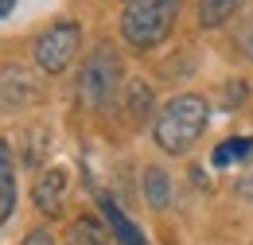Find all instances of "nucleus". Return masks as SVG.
I'll return each mask as SVG.
<instances>
[{
	"instance_id": "1",
	"label": "nucleus",
	"mask_w": 253,
	"mask_h": 245,
	"mask_svg": "<svg viewBox=\"0 0 253 245\" xmlns=\"http://www.w3.org/2000/svg\"><path fill=\"white\" fill-rule=\"evenodd\" d=\"M207 121H211V109L199 93H179L171 97L152 121V132H156V144L171 156H183L199 144V136L207 132Z\"/></svg>"
},
{
	"instance_id": "2",
	"label": "nucleus",
	"mask_w": 253,
	"mask_h": 245,
	"mask_svg": "<svg viewBox=\"0 0 253 245\" xmlns=\"http://www.w3.org/2000/svg\"><path fill=\"white\" fill-rule=\"evenodd\" d=\"M179 16V0H128L121 12V35L128 47L152 51L168 39V31Z\"/></svg>"
},
{
	"instance_id": "3",
	"label": "nucleus",
	"mask_w": 253,
	"mask_h": 245,
	"mask_svg": "<svg viewBox=\"0 0 253 245\" xmlns=\"http://www.w3.org/2000/svg\"><path fill=\"white\" fill-rule=\"evenodd\" d=\"M117 86H121V59H117L113 47L101 43L86 55L82 70H78V101L90 105V109H101L117 93Z\"/></svg>"
},
{
	"instance_id": "4",
	"label": "nucleus",
	"mask_w": 253,
	"mask_h": 245,
	"mask_svg": "<svg viewBox=\"0 0 253 245\" xmlns=\"http://www.w3.org/2000/svg\"><path fill=\"white\" fill-rule=\"evenodd\" d=\"M78 43H82V28L74 20H59L35 39L32 55H35V66L47 70V74H63L70 62L78 59Z\"/></svg>"
},
{
	"instance_id": "5",
	"label": "nucleus",
	"mask_w": 253,
	"mask_h": 245,
	"mask_svg": "<svg viewBox=\"0 0 253 245\" xmlns=\"http://www.w3.org/2000/svg\"><path fill=\"white\" fill-rule=\"evenodd\" d=\"M66 171L63 167H51V171H43L39 175V183H35V206L43 210V214H59L63 210V195H66Z\"/></svg>"
},
{
	"instance_id": "6",
	"label": "nucleus",
	"mask_w": 253,
	"mask_h": 245,
	"mask_svg": "<svg viewBox=\"0 0 253 245\" xmlns=\"http://www.w3.org/2000/svg\"><path fill=\"white\" fill-rule=\"evenodd\" d=\"M12 210H16V156L8 140H0V226L12 218Z\"/></svg>"
},
{
	"instance_id": "7",
	"label": "nucleus",
	"mask_w": 253,
	"mask_h": 245,
	"mask_svg": "<svg viewBox=\"0 0 253 245\" xmlns=\"http://www.w3.org/2000/svg\"><path fill=\"white\" fill-rule=\"evenodd\" d=\"M101 214H105V226H109V234H113V242L121 245H144V234H140V226L132 222V218L117 206V203H109V199H101Z\"/></svg>"
},
{
	"instance_id": "8",
	"label": "nucleus",
	"mask_w": 253,
	"mask_h": 245,
	"mask_svg": "<svg viewBox=\"0 0 253 245\" xmlns=\"http://www.w3.org/2000/svg\"><path fill=\"white\" fill-rule=\"evenodd\" d=\"M144 199L152 210H164L171 203V179L164 167H144Z\"/></svg>"
},
{
	"instance_id": "9",
	"label": "nucleus",
	"mask_w": 253,
	"mask_h": 245,
	"mask_svg": "<svg viewBox=\"0 0 253 245\" xmlns=\"http://www.w3.org/2000/svg\"><path fill=\"white\" fill-rule=\"evenodd\" d=\"M125 101H128V117H136V121L152 117V86L148 82H128Z\"/></svg>"
},
{
	"instance_id": "10",
	"label": "nucleus",
	"mask_w": 253,
	"mask_h": 245,
	"mask_svg": "<svg viewBox=\"0 0 253 245\" xmlns=\"http://www.w3.org/2000/svg\"><path fill=\"white\" fill-rule=\"evenodd\" d=\"M234 8H238V0H199V24L203 28H218Z\"/></svg>"
},
{
	"instance_id": "11",
	"label": "nucleus",
	"mask_w": 253,
	"mask_h": 245,
	"mask_svg": "<svg viewBox=\"0 0 253 245\" xmlns=\"http://www.w3.org/2000/svg\"><path fill=\"white\" fill-rule=\"evenodd\" d=\"M250 156H253V140H250V136H234V140H222V144H218L214 163L226 167L230 160H250Z\"/></svg>"
},
{
	"instance_id": "12",
	"label": "nucleus",
	"mask_w": 253,
	"mask_h": 245,
	"mask_svg": "<svg viewBox=\"0 0 253 245\" xmlns=\"http://www.w3.org/2000/svg\"><path fill=\"white\" fill-rule=\"evenodd\" d=\"M20 245H55V238H51L47 230H32V234H28Z\"/></svg>"
},
{
	"instance_id": "13",
	"label": "nucleus",
	"mask_w": 253,
	"mask_h": 245,
	"mask_svg": "<svg viewBox=\"0 0 253 245\" xmlns=\"http://www.w3.org/2000/svg\"><path fill=\"white\" fill-rule=\"evenodd\" d=\"M242 191H246V195H253V175H246V183H242Z\"/></svg>"
},
{
	"instance_id": "14",
	"label": "nucleus",
	"mask_w": 253,
	"mask_h": 245,
	"mask_svg": "<svg viewBox=\"0 0 253 245\" xmlns=\"http://www.w3.org/2000/svg\"><path fill=\"white\" fill-rule=\"evenodd\" d=\"M12 4H16V0H0V16H4V12L12 8Z\"/></svg>"
},
{
	"instance_id": "15",
	"label": "nucleus",
	"mask_w": 253,
	"mask_h": 245,
	"mask_svg": "<svg viewBox=\"0 0 253 245\" xmlns=\"http://www.w3.org/2000/svg\"><path fill=\"white\" fill-rule=\"evenodd\" d=\"M125 4H128V0H125Z\"/></svg>"
}]
</instances>
